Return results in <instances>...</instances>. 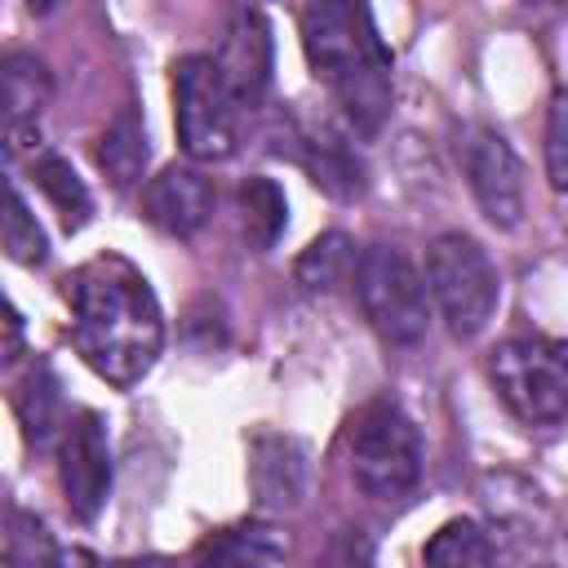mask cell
Masks as SVG:
<instances>
[{
    "instance_id": "obj_17",
    "label": "cell",
    "mask_w": 568,
    "mask_h": 568,
    "mask_svg": "<svg viewBox=\"0 0 568 568\" xmlns=\"http://www.w3.org/2000/svg\"><path fill=\"white\" fill-rule=\"evenodd\" d=\"M13 408L22 417V430L36 448H44L53 439V426H58V408H62V395H58V377L49 373V364H36L18 390H13Z\"/></svg>"
},
{
    "instance_id": "obj_1",
    "label": "cell",
    "mask_w": 568,
    "mask_h": 568,
    "mask_svg": "<svg viewBox=\"0 0 568 568\" xmlns=\"http://www.w3.org/2000/svg\"><path fill=\"white\" fill-rule=\"evenodd\" d=\"M67 302L80 359L120 390L138 386L164 346V315L146 275L120 253H98L67 280Z\"/></svg>"
},
{
    "instance_id": "obj_16",
    "label": "cell",
    "mask_w": 568,
    "mask_h": 568,
    "mask_svg": "<svg viewBox=\"0 0 568 568\" xmlns=\"http://www.w3.org/2000/svg\"><path fill=\"white\" fill-rule=\"evenodd\" d=\"M98 164L106 169V178L124 191L129 182H138V173H142V164H146V133H142V120L124 106L111 124H106V133L98 138Z\"/></svg>"
},
{
    "instance_id": "obj_19",
    "label": "cell",
    "mask_w": 568,
    "mask_h": 568,
    "mask_svg": "<svg viewBox=\"0 0 568 568\" xmlns=\"http://www.w3.org/2000/svg\"><path fill=\"white\" fill-rule=\"evenodd\" d=\"M284 213H288L284 191H280L271 178H248V182L240 186L244 235H248V244H253L257 253H266V248L280 240V231H284V222H288Z\"/></svg>"
},
{
    "instance_id": "obj_25",
    "label": "cell",
    "mask_w": 568,
    "mask_h": 568,
    "mask_svg": "<svg viewBox=\"0 0 568 568\" xmlns=\"http://www.w3.org/2000/svg\"><path fill=\"white\" fill-rule=\"evenodd\" d=\"M58 550L44 537V524L31 515H13V532H9V568H49Z\"/></svg>"
},
{
    "instance_id": "obj_18",
    "label": "cell",
    "mask_w": 568,
    "mask_h": 568,
    "mask_svg": "<svg viewBox=\"0 0 568 568\" xmlns=\"http://www.w3.org/2000/svg\"><path fill=\"white\" fill-rule=\"evenodd\" d=\"M31 178H36V186L49 195V204L62 213L67 231H80V226L89 222V209H93V200H89L84 182L75 178V169H71L62 155H53V151L36 155V160H31Z\"/></svg>"
},
{
    "instance_id": "obj_6",
    "label": "cell",
    "mask_w": 568,
    "mask_h": 568,
    "mask_svg": "<svg viewBox=\"0 0 568 568\" xmlns=\"http://www.w3.org/2000/svg\"><path fill=\"white\" fill-rule=\"evenodd\" d=\"M488 377L497 399L528 426L568 417V351L546 337H510L493 351Z\"/></svg>"
},
{
    "instance_id": "obj_26",
    "label": "cell",
    "mask_w": 568,
    "mask_h": 568,
    "mask_svg": "<svg viewBox=\"0 0 568 568\" xmlns=\"http://www.w3.org/2000/svg\"><path fill=\"white\" fill-rule=\"evenodd\" d=\"M49 568H93V559H89L84 550H58V555L49 559Z\"/></svg>"
},
{
    "instance_id": "obj_24",
    "label": "cell",
    "mask_w": 568,
    "mask_h": 568,
    "mask_svg": "<svg viewBox=\"0 0 568 568\" xmlns=\"http://www.w3.org/2000/svg\"><path fill=\"white\" fill-rule=\"evenodd\" d=\"M546 178L555 191H568V89H559L546 111Z\"/></svg>"
},
{
    "instance_id": "obj_23",
    "label": "cell",
    "mask_w": 568,
    "mask_h": 568,
    "mask_svg": "<svg viewBox=\"0 0 568 568\" xmlns=\"http://www.w3.org/2000/svg\"><path fill=\"white\" fill-rule=\"evenodd\" d=\"M311 568H373V537L359 524H342L315 550Z\"/></svg>"
},
{
    "instance_id": "obj_12",
    "label": "cell",
    "mask_w": 568,
    "mask_h": 568,
    "mask_svg": "<svg viewBox=\"0 0 568 568\" xmlns=\"http://www.w3.org/2000/svg\"><path fill=\"white\" fill-rule=\"evenodd\" d=\"M248 484L257 493V506H266V510L297 506L302 493H306V457H302L297 439H284V435L253 439Z\"/></svg>"
},
{
    "instance_id": "obj_8",
    "label": "cell",
    "mask_w": 568,
    "mask_h": 568,
    "mask_svg": "<svg viewBox=\"0 0 568 568\" xmlns=\"http://www.w3.org/2000/svg\"><path fill=\"white\" fill-rule=\"evenodd\" d=\"M457 164L466 173V186H470L479 213L501 231L519 226V217H524V164H519L515 146L488 124H466L457 133Z\"/></svg>"
},
{
    "instance_id": "obj_7",
    "label": "cell",
    "mask_w": 568,
    "mask_h": 568,
    "mask_svg": "<svg viewBox=\"0 0 568 568\" xmlns=\"http://www.w3.org/2000/svg\"><path fill=\"white\" fill-rule=\"evenodd\" d=\"M173 102H178V142L191 160H226L235 151L240 102L217 58L186 53L173 67Z\"/></svg>"
},
{
    "instance_id": "obj_13",
    "label": "cell",
    "mask_w": 568,
    "mask_h": 568,
    "mask_svg": "<svg viewBox=\"0 0 568 568\" xmlns=\"http://www.w3.org/2000/svg\"><path fill=\"white\" fill-rule=\"evenodd\" d=\"M280 559L284 537L271 524H231L195 546L191 568H275Z\"/></svg>"
},
{
    "instance_id": "obj_9",
    "label": "cell",
    "mask_w": 568,
    "mask_h": 568,
    "mask_svg": "<svg viewBox=\"0 0 568 568\" xmlns=\"http://www.w3.org/2000/svg\"><path fill=\"white\" fill-rule=\"evenodd\" d=\"M58 479L67 493V506L75 519H98L111 493V448H106V426L98 413H80L58 448Z\"/></svg>"
},
{
    "instance_id": "obj_2",
    "label": "cell",
    "mask_w": 568,
    "mask_h": 568,
    "mask_svg": "<svg viewBox=\"0 0 568 568\" xmlns=\"http://www.w3.org/2000/svg\"><path fill=\"white\" fill-rule=\"evenodd\" d=\"M302 44L355 133L373 138L390 115V49L364 4L324 0L302 9Z\"/></svg>"
},
{
    "instance_id": "obj_10",
    "label": "cell",
    "mask_w": 568,
    "mask_h": 568,
    "mask_svg": "<svg viewBox=\"0 0 568 568\" xmlns=\"http://www.w3.org/2000/svg\"><path fill=\"white\" fill-rule=\"evenodd\" d=\"M213 182L200 169L186 164H169L160 169V178H151V186L142 191V213L151 226H160L164 235H195L209 213H213Z\"/></svg>"
},
{
    "instance_id": "obj_5",
    "label": "cell",
    "mask_w": 568,
    "mask_h": 568,
    "mask_svg": "<svg viewBox=\"0 0 568 568\" xmlns=\"http://www.w3.org/2000/svg\"><path fill=\"white\" fill-rule=\"evenodd\" d=\"M426 288L448 324L453 337L470 342L488 328L493 311H497V266L484 253L479 240L448 231L426 248Z\"/></svg>"
},
{
    "instance_id": "obj_21",
    "label": "cell",
    "mask_w": 568,
    "mask_h": 568,
    "mask_svg": "<svg viewBox=\"0 0 568 568\" xmlns=\"http://www.w3.org/2000/svg\"><path fill=\"white\" fill-rule=\"evenodd\" d=\"M306 169L315 173V182L333 195H359V160L337 142V138H315L311 142V155H306Z\"/></svg>"
},
{
    "instance_id": "obj_11",
    "label": "cell",
    "mask_w": 568,
    "mask_h": 568,
    "mask_svg": "<svg viewBox=\"0 0 568 568\" xmlns=\"http://www.w3.org/2000/svg\"><path fill=\"white\" fill-rule=\"evenodd\" d=\"M217 67L235 93L240 106H257L266 84H271V36H266V22L262 13L253 9H240L226 27V40H222V53H217Z\"/></svg>"
},
{
    "instance_id": "obj_14",
    "label": "cell",
    "mask_w": 568,
    "mask_h": 568,
    "mask_svg": "<svg viewBox=\"0 0 568 568\" xmlns=\"http://www.w3.org/2000/svg\"><path fill=\"white\" fill-rule=\"evenodd\" d=\"M0 84H4V133H9V151L22 146V133L36 129L40 111L49 106V67L36 53H9L0 67Z\"/></svg>"
},
{
    "instance_id": "obj_4",
    "label": "cell",
    "mask_w": 568,
    "mask_h": 568,
    "mask_svg": "<svg viewBox=\"0 0 568 568\" xmlns=\"http://www.w3.org/2000/svg\"><path fill=\"white\" fill-rule=\"evenodd\" d=\"M355 302L364 311V320L373 324V333L390 346H417L426 337V280L417 275V266L404 257V248L395 244H368L355 257Z\"/></svg>"
},
{
    "instance_id": "obj_20",
    "label": "cell",
    "mask_w": 568,
    "mask_h": 568,
    "mask_svg": "<svg viewBox=\"0 0 568 568\" xmlns=\"http://www.w3.org/2000/svg\"><path fill=\"white\" fill-rule=\"evenodd\" d=\"M355 257L359 253L351 248V240L342 231H328V235L311 240L306 253L297 257V280L306 288H337L346 275H355Z\"/></svg>"
},
{
    "instance_id": "obj_28",
    "label": "cell",
    "mask_w": 568,
    "mask_h": 568,
    "mask_svg": "<svg viewBox=\"0 0 568 568\" xmlns=\"http://www.w3.org/2000/svg\"><path fill=\"white\" fill-rule=\"evenodd\" d=\"M111 568H173L169 559H120V564H111Z\"/></svg>"
},
{
    "instance_id": "obj_27",
    "label": "cell",
    "mask_w": 568,
    "mask_h": 568,
    "mask_svg": "<svg viewBox=\"0 0 568 568\" xmlns=\"http://www.w3.org/2000/svg\"><path fill=\"white\" fill-rule=\"evenodd\" d=\"M18 333H22V320H18V311L9 306V346H4V359H18Z\"/></svg>"
},
{
    "instance_id": "obj_15",
    "label": "cell",
    "mask_w": 568,
    "mask_h": 568,
    "mask_svg": "<svg viewBox=\"0 0 568 568\" xmlns=\"http://www.w3.org/2000/svg\"><path fill=\"white\" fill-rule=\"evenodd\" d=\"M422 564L426 568H497V546L484 524L448 519L422 546Z\"/></svg>"
},
{
    "instance_id": "obj_22",
    "label": "cell",
    "mask_w": 568,
    "mask_h": 568,
    "mask_svg": "<svg viewBox=\"0 0 568 568\" xmlns=\"http://www.w3.org/2000/svg\"><path fill=\"white\" fill-rule=\"evenodd\" d=\"M4 253L22 266H40L49 257V244H44V231L40 222L27 213V200L22 191L9 182V209H4Z\"/></svg>"
},
{
    "instance_id": "obj_3",
    "label": "cell",
    "mask_w": 568,
    "mask_h": 568,
    "mask_svg": "<svg viewBox=\"0 0 568 568\" xmlns=\"http://www.w3.org/2000/svg\"><path fill=\"white\" fill-rule=\"evenodd\" d=\"M351 475L359 493L399 501L422 479V435L390 399H373L351 422Z\"/></svg>"
}]
</instances>
